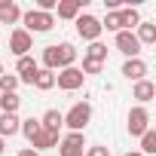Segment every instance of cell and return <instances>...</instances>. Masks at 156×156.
<instances>
[{
	"label": "cell",
	"mask_w": 156,
	"mask_h": 156,
	"mask_svg": "<svg viewBox=\"0 0 156 156\" xmlns=\"http://www.w3.org/2000/svg\"><path fill=\"white\" fill-rule=\"evenodd\" d=\"M3 150H6V147H3V138H0V153H3Z\"/></svg>",
	"instance_id": "31"
},
{
	"label": "cell",
	"mask_w": 156,
	"mask_h": 156,
	"mask_svg": "<svg viewBox=\"0 0 156 156\" xmlns=\"http://www.w3.org/2000/svg\"><path fill=\"white\" fill-rule=\"evenodd\" d=\"M73 25H76V34H80L86 43H95L104 31H101V19H95L92 12H80L73 19Z\"/></svg>",
	"instance_id": "3"
},
{
	"label": "cell",
	"mask_w": 156,
	"mask_h": 156,
	"mask_svg": "<svg viewBox=\"0 0 156 156\" xmlns=\"http://www.w3.org/2000/svg\"><path fill=\"white\" fill-rule=\"evenodd\" d=\"M19 107H22V98H19L16 92L0 95V110H3V113H19Z\"/></svg>",
	"instance_id": "22"
},
{
	"label": "cell",
	"mask_w": 156,
	"mask_h": 156,
	"mask_svg": "<svg viewBox=\"0 0 156 156\" xmlns=\"http://www.w3.org/2000/svg\"><path fill=\"white\" fill-rule=\"evenodd\" d=\"M58 144H64V147H76V150H83L86 147V132H67Z\"/></svg>",
	"instance_id": "23"
},
{
	"label": "cell",
	"mask_w": 156,
	"mask_h": 156,
	"mask_svg": "<svg viewBox=\"0 0 156 156\" xmlns=\"http://www.w3.org/2000/svg\"><path fill=\"white\" fill-rule=\"evenodd\" d=\"M126 129H129L132 138H141L150 129V110L147 107H132L129 110V119H126Z\"/></svg>",
	"instance_id": "5"
},
{
	"label": "cell",
	"mask_w": 156,
	"mask_h": 156,
	"mask_svg": "<svg viewBox=\"0 0 156 156\" xmlns=\"http://www.w3.org/2000/svg\"><path fill=\"white\" fill-rule=\"evenodd\" d=\"M89 119H92V104H89V101H76V104L64 113V126H67V132H86Z\"/></svg>",
	"instance_id": "2"
},
{
	"label": "cell",
	"mask_w": 156,
	"mask_h": 156,
	"mask_svg": "<svg viewBox=\"0 0 156 156\" xmlns=\"http://www.w3.org/2000/svg\"><path fill=\"white\" fill-rule=\"evenodd\" d=\"M86 3H89V0H58L55 12H58V19H64V22H73L76 16H80V12L86 9Z\"/></svg>",
	"instance_id": "11"
},
{
	"label": "cell",
	"mask_w": 156,
	"mask_h": 156,
	"mask_svg": "<svg viewBox=\"0 0 156 156\" xmlns=\"http://www.w3.org/2000/svg\"><path fill=\"white\" fill-rule=\"evenodd\" d=\"M3 73H6V70H3V64H0V76H3Z\"/></svg>",
	"instance_id": "32"
},
{
	"label": "cell",
	"mask_w": 156,
	"mask_h": 156,
	"mask_svg": "<svg viewBox=\"0 0 156 156\" xmlns=\"http://www.w3.org/2000/svg\"><path fill=\"white\" fill-rule=\"evenodd\" d=\"M40 129H43V126H40V119H37V116H28V119H22V126H19V132L28 138V144L34 141V135H37Z\"/></svg>",
	"instance_id": "20"
},
{
	"label": "cell",
	"mask_w": 156,
	"mask_h": 156,
	"mask_svg": "<svg viewBox=\"0 0 156 156\" xmlns=\"http://www.w3.org/2000/svg\"><path fill=\"white\" fill-rule=\"evenodd\" d=\"M34 89H40V92H49V89H55V70H46V67H40V70H37V76H34Z\"/></svg>",
	"instance_id": "17"
},
{
	"label": "cell",
	"mask_w": 156,
	"mask_h": 156,
	"mask_svg": "<svg viewBox=\"0 0 156 156\" xmlns=\"http://www.w3.org/2000/svg\"><path fill=\"white\" fill-rule=\"evenodd\" d=\"M55 28V16L52 12H40V9H28L22 12V31H28L31 37L34 34H46Z\"/></svg>",
	"instance_id": "1"
},
{
	"label": "cell",
	"mask_w": 156,
	"mask_h": 156,
	"mask_svg": "<svg viewBox=\"0 0 156 156\" xmlns=\"http://www.w3.org/2000/svg\"><path fill=\"white\" fill-rule=\"evenodd\" d=\"M19 156H40L37 150H31V147H25V150H19Z\"/></svg>",
	"instance_id": "29"
},
{
	"label": "cell",
	"mask_w": 156,
	"mask_h": 156,
	"mask_svg": "<svg viewBox=\"0 0 156 156\" xmlns=\"http://www.w3.org/2000/svg\"><path fill=\"white\" fill-rule=\"evenodd\" d=\"M58 156H83V150H76V147H64V144H58Z\"/></svg>",
	"instance_id": "28"
},
{
	"label": "cell",
	"mask_w": 156,
	"mask_h": 156,
	"mask_svg": "<svg viewBox=\"0 0 156 156\" xmlns=\"http://www.w3.org/2000/svg\"><path fill=\"white\" fill-rule=\"evenodd\" d=\"M147 70H150V67H147V61H144V58H126L119 73L126 76V80L138 83V80H147Z\"/></svg>",
	"instance_id": "9"
},
{
	"label": "cell",
	"mask_w": 156,
	"mask_h": 156,
	"mask_svg": "<svg viewBox=\"0 0 156 156\" xmlns=\"http://www.w3.org/2000/svg\"><path fill=\"white\" fill-rule=\"evenodd\" d=\"M52 147H58V135L55 132H49V129H40L37 135H34V141H31V150H52Z\"/></svg>",
	"instance_id": "12"
},
{
	"label": "cell",
	"mask_w": 156,
	"mask_h": 156,
	"mask_svg": "<svg viewBox=\"0 0 156 156\" xmlns=\"http://www.w3.org/2000/svg\"><path fill=\"white\" fill-rule=\"evenodd\" d=\"M138 153H144V156L156 153V129H147V132L141 135V147H138Z\"/></svg>",
	"instance_id": "21"
},
{
	"label": "cell",
	"mask_w": 156,
	"mask_h": 156,
	"mask_svg": "<svg viewBox=\"0 0 156 156\" xmlns=\"http://www.w3.org/2000/svg\"><path fill=\"white\" fill-rule=\"evenodd\" d=\"M113 46L126 55V58H141V43H138V37H135V31H119L116 37H113Z\"/></svg>",
	"instance_id": "7"
},
{
	"label": "cell",
	"mask_w": 156,
	"mask_h": 156,
	"mask_svg": "<svg viewBox=\"0 0 156 156\" xmlns=\"http://www.w3.org/2000/svg\"><path fill=\"white\" fill-rule=\"evenodd\" d=\"M122 156H144V153H138V150H132V153H122Z\"/></svg>",
	"instance_id": "30"
},
{
	"label": "cell",
	"mask_w": 156,
	"mask_h": 156,
	"mask_svg": "<svg viewBox=\"0 0 156 156\" xmlns=\"http://www.w3.org/2000/svg\"><path fill=\"white\" fill-rule=\"evenodd\" d=\"M37 70H40V61L34 58V55H25V58H16V76H19V83H28V86H34V76H37Z\"/></svg>",
	"instance_id": "8"
},
{
	"label": "cell",
	"mask_w": 156,
	"mask_h": 156,
	"mask_svg": "<svg viewBox=\"0 0 156 156\" xmlns=\"http://www.w3.org/2000/svg\"><path fill=\"white\" fill-rule=\"evenodd\" d=\"M132 98L138 101V107L150 104V101L156 98V83H153V80H138V83L132 86Z\"/></svg>",
	"instance_id": "10"
},
{
	"label": "cell",
	"mask_w": 156,
	"mask_h": 156,
	"mask_svg": "<svg viewBox=\"0 0 156 156\" xmlns=\"http://www.w3.org/2000/svg\"><path fill=\"white\" fill-rule=\"evenodd\" d=\"M80 70H83V76H89V73H101L104 64H101V61H89V58H83V67H80Z\"/></svg>",
	"instance_id": "27"
},
{
	"label": "cell",
	"mask_w": 156,
	"mask_h": 156,
	"mask_svg": "<svg viewBox=\"0 0 156 156\" xmlns=\"http://www.w3.org/2000/svg\"><path fill=\"white\" fill-rule=\"evenodd\" d=\"M19 126H22L19 113H0V138H12V135H19Z\"/></svg>",
	"instance_id": "16"
},
{
	"label": "cell",
	"mask_w": 156,
	"mask_h": 156,
	"mask_svg": "<svg viewBox=\"0 0 156 156\" xmlns=\"http://www.w3.org/2000/svg\"><path fill=\"white\" fill-rule=\"evenodd\" d=\"M135 37H138L141 49H144V46H153V43H156V22H141V25L135 28Z\"/></svg>",
	"instance_id": "13"
},
{
	"label": "cell",
	"mask_w": 156,
	"mask_h": 156,
	"mask_svg": "<svg viewBox=\"0 0 156 156\" xmlns=\"http://www.w3.org/2000/svg\"><path fill=\"white\" fill-rule=\"evenodd\" d=\"M40 126L58 135V132H61V126H64V113H61V110H55V107H49V110L40 116Z\"/></svg>",
	"instance_id": "15"
},
{
	"label": "cell",
	"mask_w": 156,
	"mask_h": 156,
	"mask_svg": "<svg viewBox=\"0 0 156 156\" xmlns=\"http://www.w3.org/2000/svg\"><path fill=\"white\" fill-rule=\"evenodd\" d=\"M83 83H86V76H83V70L76 67V64L55 73V86H58L61 92H76V89H83Z\"/></svg>",
	"instance_id": "4"
},
{
	"label": "cell",
	"mask_w": 156,
	"mask_h": 156,
	"mask_svg": "<svg viewBox=\"0 0 156 156\" xmlns=\"http://www.w3.org/2000/svg\"><path fill=\"white\" fill-rule=\"evenodd\" d=\"M83 58H89V61H107V46L101 43V40H95V43H89V49H86V55Z\"/></svg>",
	"instance_id": "19"
},
{
	"label": "cell",
	"mask_w": 156,
	"mask_h": 156,
	"mask_svg": "<svg viewBox=\"0 0 156 156\" xmlns=\"http://www.w3.org/2000/svg\"><path fill=\"white\" fill-rule=\"evenodd\" d=\"M31 49H34V37L28 31H22V28H12V34H9V52L16 58H25V55H31Z\"/></svg>",
	"instance_id": "6"
},
{
	"label": "cell",
	"mask_w": 156,
	"mask_h": 156,
	"mask_svg": "<svg viewBox=\"0 0 156 156\" xmlns=\"http://www.w3.org/2000/svg\"><path fill=\"white\" fill-rule=\"evenodd\" d=\"M40 61H43L40 67H46V70H58V49H55V46H46Z\"/></svg>",
	"instance_id": "24"
},
{
	"label": "cell",
	"mask_w": 156,
	"mask_h": 156,
	"mask_svg": "<svg viewBox=\"0 0 156 156\" xmlns=\"http://www.w3.org/2000/svg\"><path fill=\"white\" fill-rule=\"evenodd\" d=\"M55 49H58V70L73 67V61H76V46H73V43H55Z\"/></svg>",
	"instance_id": "14"
},
{
	"label": "cell",
	"mask_w": 156,
	"mask_h": 156,
	"mask_svg": "<svg viewBox=\"0 0 156 156\" xmlns=\"http://www.w3.org/2000/svg\"><path fill=\"white\" fill-rule=\"evenodd\" d=\"M19 22H22V6L12 0V3H6L0 9V25H19Z\"/></svg>",
	"instance_id": "18"
},
{
	"label": "cell",
	"mask_w": 156,
	"mask_h": 156,
	"mask_svg": "<svg viewBox=\"0 0 156 156\" xmlns=\"http://www.w3.org/2000/svg\"><path fill=\"white\" fill-rule=\"evenodd\" d=\"M22 83H19V76L16 73H3L0 76V95H9V92H16Z\"/></svg>",
	"instance_id": "25"
},
{
	"label": "cell",
	"mask_w": 156,
	"mask_h": 156,
	"mask_svg": "<svg viewBox=\"0 0 156 156\" xmlns=\"http://www.w3.org/2000/svg\"><path fill=\"white\" fill-rule=\"evenodd\" d=\"M83 156H110V150H107V144H86Z\"/></svg>",
	"instance_id": "26"
}]
</instances>
